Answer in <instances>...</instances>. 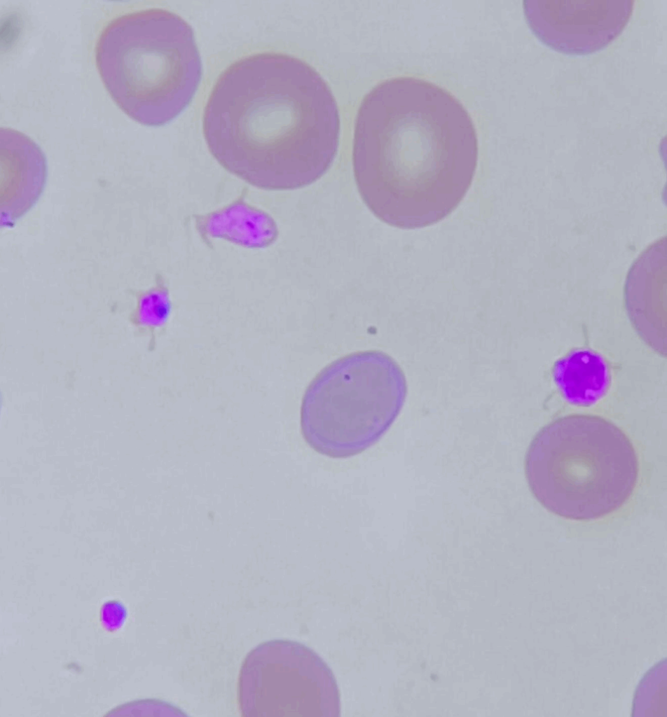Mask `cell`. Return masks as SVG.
Here are the masks:
<instances>
[{
  "label": "cell",
  "mask_w": 667,
  "mask_h": 717,
  "mask_svg": "<svg viewBox=\"0 0 667 717\" xmlns=\"http://www.w3.org/2000/svg\"><path fill=\"white\" fill-rule=\"evenodd\" d=\"M478 151L476 128L462 104L423 79L382 82L357 114L356 186L371 212L392 227L422 228L450 215L469 189Z\"/></svg>",
  "instance_id": "cell-1"
},
{
  "label": "cell",
  "mask_w": 667,
  "mask_h": 717,
  "mask_svg": "<svg viewBox=\"0 0 667 717\" xmlns=\"http://www.w3.org/2000/svg\"><path fill=\"white\" fill-rule=\"evenodd\" d=\"M207 148L228 172L257 188H302L337 154V104L322 76L282 53L245 57L219 77L202 120Z\"/></svg>",
  "instance_id": "cell-2"
},
{
  "label": "cell",
  "mask_w": 667,
  "mask_h": 717,
  "mask_svg": "<svg viewBox=\"0 0 667 717\" xmlns=\"http://www.w3.org/2000/svg\"><path fill=\"white\" fill-rule=\"evenodd\" d=\"M97 69L110 96L129 117L161 126L189 105L202 77L191 26L160 8L118 16L101 32Z\"/></svg>",
  "instance_id": "cell-3"
},
{
  "label": "cell",
  "mask_w": 667,
  "mask_h": 717,
  "mask_svg": "<svg viewBox=\"0 0 667 717\" xmlns=\"http://www.w3.org/2000/svg\"><path fill=\"white\" fill-rule=\"evenodd\" d=\"M529 487L548 510L577 521L619 509L636 486L639 465L629 438L602 417L573 414L542 427L526 453Z\"/></svg>",
  "instance_id": "cell-4"
},
{
  "label": "cell",
  "mask_w": 667,
  "mask_h": 717,
  "mask_svg": "<svg viewBox=\"0 0 667 717\" xmlns=\"http://www.w3.org/2000/svg\"><path fill=\"white\" fill-rule=\"evenodd\" d=\"M405 375L388 354L352 353L331 363L312 380L301 406V428L316 452L342 459L376 443L406 399Z\"/></svg>",
  "instance_id": "cell-5"
},
{
  "label": "cell",
  "mask_w": 667,
  "mask_h": 717,
  "mask_svg": "<svg viewBox=\"0 0 667 717\" xmlns=\"http://www.w3.org/2000/svg\"><path fill=\"white\" fill-rule=\"evenodd\" d=\"M238 700L246 717H338L341 699L332 670L311 648L274 639L242 662Z\"/></svg>",
  "instance_id": "cell-6"
},
{
  "label": "cell",
  "mask_w": 667,
  "mask_h": 717,
  "mask_svg": "<svg viewBox=\"0 0 667 717\" xmlns=\"http://www.w3.org/2000/svg\"><path fill=\"white\" fill-rule=\"evenodd\" d=\"M633 8L632 1H525L530 29L546 46L572 56L606 48L623 32Z\"/></svg>",
  "instance_id": "cell-7"
},
{
  "label": "cell",
  "mask_w": 667,
  "mask_h": 717,
  "mask_svg": "<svg viewBox=\"0 0 667 717\" xmlns=\"http://www.w3.org/2000/svg\"><path fill=\"white\" fill-rule=\"evenodd\" d=\"M624 305L641 340L666 357V239L649 245L632 264L624 286Z\"/></svg>",
  "instance_id": "cell-8"
},
{
  "label": "cell",
  "mask_w": 667,
  "mask_h": 717,
  "mask_svg": "<svg viewBox=\"0 0 667 717\" xmlns=\"http://www.w3.org/2000/svg\"><path fill=\"white\" fill-rule=\"evenodd\" d=\"M1 225L10 226L41 195L47 167L41 151L21 134L1 130Z\"/></svg>",
  "instance_id": "cell-9"
},
{
  "label": "cell",
  "mask_w": 667,
  "mask_h": 717,
  "mask_svg": "<svg viewBox=\"0 0 667 717\" xmlns=\"http://www.w3.org/2000/svg\"><path fill=\"white\" fill-rule=\"evenodd\" d=\"M246 193L230 204L204 214L193 215L198 234L206 242L222 239L249 249L265 248L276 239L277 228L266 212L245 200Z\"/></svg>",
  "instance_id": "cell-10"
},
{
  "label": "cell",
  "mask_w": 667,
  "mask_h": 717,
  "mask_svg": "<svg viewBox=\"0 0 667 717\" xmlns=\"http://www.w3.org/2000/svg\"><path fill=\"white\" fill-rule=\"evenodd\" d=\"M552 374L564 398L581 406L591 405L601 398L610 379L603 358L588 349L575 350L560 358Z\"/></svg>",
  "instance_id": "cell-11"
},
{
  "label": "cell",
  "mask_w": 667,
  "mask_h": 717,
  "mask_svg": "<svg viewBox=\"0 0 667 717\" xmlns=\"http://www.w3.org/2000/svg\"><path fill=\"white\" fill-rule=\"evenodd\" d=\"M666 660L652 667L640 681L634 699L633 711L652 712L663 716L666 712Z\"/></svg>",
  "instance_id": "cell-12"
},
{
  "label": "cell",
  "mask_w": 667,
  "mask_h": 717,
  "mask_svg": "<svg viewBox=\"0 0 667 717\" xmlns=\"http://www.w3.org/2000/svg\"><path fill=\"white\" fill-rule=\"evenodd\" d=\"M126 618V609L123 604L111 600L106 602L101 611V619L109 631L118 629Z\"/></svg>",
  "instance_id": "cell-13"
}]
</instances>
